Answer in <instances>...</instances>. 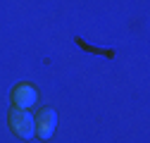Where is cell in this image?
<instances>
[{
    "instance_id": "1",
    "label": "cell",
    "mask_w": 150,
    "mask_h": 143,
    "mask_svg": "<svg viewBox=\"0 0 150 143\" xmlns=\"http://www.w3.org/2000/svg\"><path fill=\"white\" fill-rule=\"evenodd\" d=\"M7 124H10V129L17 138H22V141H29L36 136V124H33V115L29 110H19V107H14V110L10 112L7 117Z\"/></svg>"
},
{
    "instance_id": "2",
    "label": "cell",
    "mask_w": 150,
    "mask_h": 143,
    "mask_svg": "<svg viewBox=\"0 0 150 143\" xmlns=\"http://www.w3.org/2000/svg\"><path fill=\"white\" fill-rule=\"evenodd\" d=\"M33 124H36V136L41 141H48L55 134V127H57V112H55L52 107H43V110H38V115L33 117Z\"/></svg>"
},
{
    "instance_id": "3",
    "label": "cell",
    "mask_w": 150,
    "mask_h": 143,
    "mask_svg": "<svg viewBox=\"0 0 150 143\" xmlns=\"http://www.w3.org/2000/svg\"><path fill=\"white\" fill-rule=\"evenodd\" d=\"M38 100V91H36L33 84H17L12 88V105L19 107V110H29L36 105Z\"/></svg>"
}]
</instances>
